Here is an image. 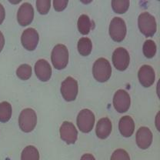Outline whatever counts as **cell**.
Instances as JSON below:
<instances>
[{
  "instance_id": "22",
  "label": "cell",
  "mask_w": 160,
  "mask_h": 160,
  "mask_svg": "<svg viewBox=\"0 0 160 160\" xmlns=\"http://www.w3.org/2000/svg\"><path fill=\"white\" fill-rule=\"evenodd\" d=\"M142 52L144 56L148 59H152L154 57L156 53V45L155 42L151 39L146 40L143 44Z\"/></svg>"
},
{
  "instance_id": "30",
  "label": "cell",
  "mask_w": 160,
  "mask_h": 160,
  "mask_svg": "<svg viewBox=\"0 0 160 160\" xmlns=\"http://www.w3.org/2000/svg\"><path fill=\"white\" fill-rule=\"evenodd\" d=\"M80 160H96L94 156H92V154H84L81 157V159Z\"/></svg>"
},
{
  "instance_id": "21",
  "label": "cell",
  "mask_w": 160,
  "mask_h": 160,
  "mask_svg": "<svg viewBox=\"0 0 160 160\" xmlns=\"http://www.w3.org/2000/svg\"><path fill=\"white\" fill-rule=\"evenodd\" d=\"M21 160H39V152L33 146H28L22 152Z\"/></svg>"
},
{
  "instance_id": "29",
  "label": "cell",
  "mask_w": 160,
  "mask_h": 160,
  "mask_svg": "<svg viewBox=\"0 0 160 160\" xmlns=\"http://www.w3.org/2000/svg\"><path fill=\"white\" fill-rule=\"evenodd\" d=\"M4 46H5V38H4V36H3L2 32L0 31V52H1Z\"/></svg>"
},
{
  "instance_id": "4",
  "label": "cell",
  "mask_w": 160,
  "mask_h": 160,
  "mask_svg": "<svg viewBox=\"0 0 160 160\" xmlns=\"http://www.w3.org/2000/svg\"><path fill=\"white\" fill-rule=\"evenodd\" d=\"M37 124V116L32 109L27 108L21 112L19 117L20 129L24 132H30L35 129Z\"/></svg>"
},
{
  "instance_id": "13",
  "label": "cell",
  "mask_w": 160,
  "mask_h": 160,
  "mask_svg": "<svg viewBox=\"0 0 160 160\" xmlns=\"http://www.w3.org/2000/svg\"><path fill=\"white\" fill-rule=\"evenodd\" d=\"M138 77H139L140 84L144 87L148 88L154 84L156 74L152 66L149 65H144L139 69Z\"/></svg>"
},
{
  "instance_id": "2",
  "label": "cell",
  "mask_w": 160,
  "mask_h": 160,
  "mask_svg": "<svg viewBox=\"0 0 160 160\" xmlns=\"http://www.w3.org/2000/svg\"><path fill=\"white\" fill-rule=\"evenodd\" d=\"M51 60L55 69H65L69 62V51L65 45L58 44L53 48L51 54Z\"/></svg>"
},
{
  "instance_id": "6",
  "label": "cell",
  "mask_w": 160,
  "mask_h": 160,
  "mask_svg": "<svg viewBox=\"0 0 160 160\" xmlns=\"http://www.w3.org/2000/svg\"><path fill=\"white\" fill-rule=\"evenodd\" d=\"M77 126L80 131L88 133L92 130L95 124V115L91 110H81L77 116Z\"/></svg>"
},
{
  "instance_id": "7",
  "label": "cell",
  "mask_w": 160,
  "mask_h": 160,
  "mask_svg": "<svg viewBox=\"0 0 160 160\" xmlns=\"http://www.w3.org/2000/svg\"><path fill=\"white\" fill-rule=\"evenodd\" d=\"M109 35L115 42L123 41L126 35V25L124 20L119 17L113 18L109 25Z\"/></svg>"
},
{
  "instance_id": "26",
  "label": "cell",
  "mask_w": 160,
  "mask_h": 160,
  "mask_svg": "<svg viewBox=\"0 0 160 160\" xmlns=\"http://www.w3.org/2000/svg\"><path fill=\"white\" fill-rule=\"evenodd\" d=\"M110 160H130V157L126 150L119 149L112 153Z\"/></svg>"
},
{
  "instance_id": "9",
  "label": "cell",
  "mask_w": 160,
  "mask_h": 160,
  "mask_svg": "<svg viewBox=\"0 0 160 160\" xmlns=\"http://www.w3.org/2000/svg\"><path fill=\"white\" fill-rule=\"evenodd\" d=\"M39 33L33 28L26 29L21 36L22 45L28 51H33L37 47L39 43Z\"/></svg>"
},
{
  "instance_id": "10",
  "label": "cell",
  "mask_w": 160,
  "mask_h": 160,
  "mask_svg": "<svg viewBox=\"0 0 160 160\" xmlns=\"http://www.w3.org/2000/svg\"><path fill=\"white\" fill-rule=\"evenodd\" d=\"M130 62L129 52L122 47L117 48L112 53V62L116 69L124 71L128 68Z\"/></svg>"
},
{
  "instance_id": "19",
  "label": "cell",
  "mask_w": 160,
  "mask_h": 160,
  "mask_svg": "<svg viewBox=\"0 0 160 160\" xmlns=\"http://www.w3.org/2000/svg\"><path fill=\"white\" fill-rule=\"evenodd\" d=\"M78 51L82 56H87L91 53L92 49V43L91 39L87 37L81 38L78 42Z\"/></svg>"
},
{
  "instance_id": "3",
  "label": "cell",
  "mask_w": 160,
  "mask_h": 160,
  "mask_svg": "<svg viewBox=\"0 0 160 160\" xmlns=\"http://www.w3.org/2000/svg\"><path fill=\"white\" fill-rule=\"evenodd\" d=\"M138 25L140 32L146 37H151L154 36L157 30L156 19L147 12H145L139 15L138 19Z\"/></svg>"
},
{
  "instance_id": "14",
  "label": "cell",
  "mask_w": 160,
  "mask_h": 160,
  "mask_svg": "<svg viewBox=\"0 0 160 160\" xmlns=\"http://www.w3.org/2000/svg\"><path fill=\"white\" fill-rule=\"evenodd\" d=\"M153 136L149 128L140 127L136 132V143L140 149H146L152 142Z\"/></svg>"
},
{
  "instance_id": "8",
  "label": "cell",
  "mask_w": 160,
  "mask_h": 160,
  "mask_svg": "<svg viewBox=\"0 0 160 160\" xmlns=\"http://www.w3.org/2000/svg\"><path fill=\"white\" fill-rule=\"evenodd\" d=\"M131 104V99L129 93L123 89L116 92L113 96V106L115 109L119 113L126 112L129 110Z\"/></svg>"
},
{
  "instance_id": "15",
  "label": "cell",
  "mask_w": 160,
  "mask_h": 160,
  "mask_svg": "<svg viewBox=\"0 0 160 160\" xmlns=\"http://www.w3.org/2000/svg\"><path fill=\"white\" fill-rule=\"evenodd\" d=\"M35 72L40 81H49L52 76V68L46 59H39L35 64Z\"/></svg>"
},
{
  "instance_id": "25",
  "label": "cell",
  "mask_w": 160,
  "mask_h": 160,
  "mask_svg": "<svg viewBox=\"0 0 160 160\" xmlns=\"http://www.w3.org/2000/svg\"><path fill=\"white\" fill-rule=\"evenodd\" d=\"M36 4L38 12L41 15L47 14L49 12L50 7H51V1L50 0H37Z\"/></svg>"
},
{
  "instance_id": "16",
  "label": "cell",
  "mask_w": 160,
  "mask_h": 160,
  "mask_svg": "<svg viewBox=\"0 0 160 160\" xmlns=\"http://www.w3.org/2000/svg\"><path fill=\"white\" fill-rule=\"evenodd\" d=\"M112 129V125L111 120L107 117L102 118L98 121L97 125H96V136L101 139H106L111 134Z\"/></svg>"
},
{
  "instance_id": "24",
  "label": "cell",
  "mask_w": 160,
  "mask_h": 160,
  "mask_svg": "<svg viewBox=\"0 0 160 160\" xmlns=\"http://www.w3.org/2000/svg\"><path fill=\"white\" fill-rule=\"evenodd\" d=\"M16 76L21 80H28L32 76V67L28 64H22L16 69Z\"/></svg>"
},
{
  "instance_id": "18",
  "label": "cell",
  "mask_w": 160,
  "mask_h": 160,
  "mask_svg": "<svg viewBox=\"0 0 160 160\" xmlns=\"http://www.w3.org/2000/svg\"><path fill=\"white\" fill-rule=\"evenodd\" d=\"M77 26L78 29L81 34L87 35L89 34L90 30L92 27V22L87 15L83 14L79 16V19H78Z\"/></svg>"
},
{
  "instance_id": "12",
  "label": "cell",
  "mask_w": 160,
  "mask_h": 160,
  "mask_svg": "<svg viewBox=\"0 0 160 160\" xmlns=\"http://www.w3.org/2000/svg\"><path fill=\"white\" fill-rule=\"evenodd\" d=\"M34 18V9L29 2H25L19 7L17 12V21L22 26L31 24Z\"/></svg>"
},
{
  "instance_id": "5",
  "label": "cell",
  "mask_w": 160,
  "mask_h": 160,
  "mask_svg": "<svg viewBox=\"0 0 160 160\" xmlns=\"http://www.w3.org/2000/svg\"><path fill=\"white\" fill-rule=\"evenodd\" d=\"M60 91L63 99L66 101H74L77 97L78 92H79L77 81L74 78L69 76L62 82Z\"/></svg>"
},
{
  "instance_id": "20",
  "label": "cell",
  "mask_w": 160,
  "mask_h": 160,
  "mask_svg": "<svg viewBox=\"0 0 160 160\" xmlns=\"http://www.w3.org/2000/svg\"><path fill=\"white\" fill-rule=\"evenodd\" d=\"M12 106L8 102H2L0 103V122H7L12 117Z\"/></svg>"
},
{
  "instance_id": "28",
  "label": "cell",
  "mask_w": 160,
  "mask_h": 160,
  "mask_svg": "<svg viewBox=\"0 0 160 160\" xmlns=\"http://www.w3.org/2000/svg\"><path fill=\"white\" fill-rule=\"evenodd\" d=\"M5 17H6V11L2 5L0 3V25L3 22Z\"/></svg>"
},
{
  "instance_id": "27",
  "label": "cell",
  "mask_w": 160,
  "mask_h": 160,
  "mask_svg": "<svg viewBox=\"0 0 160 160\" xmlns=\"http://www.w3.org/2000/svg\"><path fill=\"white\" fill-rule=\"evenodd\" d=\"M68 5L67 0H54L53 1V6L56 11L61 12L66 8Z\"/></svg>"
},
{
  "instance_id": "1",
  "label": "cell",
  "mask_w": 160,
  "mask_h": 160,
  "mask_svg": "<svg viewBox=\"0 0 160 160\" xmlns=\"http://www.w3.org/2000/svg\"><path fill=\"white\" fill-rule=\"evenodd\" d=\"M92 74L95 79L99 82L108 81L112 75V67L109 62L105 58H99L94 62Z\"/></svg>"
},
{
  "instance_id": "11",
  "label": "cell",
  "mask_w": 160,
  "mask_h": 160,
  "mask_svg": "<svg viewBox=\"0 0 160 160\" xmlns=\"http://www.w3.org/2000/svg\"><path fill=\"white\" fill-rule=\"evenodd\" d=\"M60 138L67 144H74L77 140L78 131L76 126L70 122H64L59 129Z\"/></svg>"
},
{
  "instance_id": "23",
  "label": "cell",
  "mask_w": 160,
  "mask_h": 160,
  "mask_svg": "<svg viewBox=\"0 0 160 160\" xmlns=\"http://www.w3.org/2000/svg\"><path fill=\"white\" fill-rule=\"evenodd\" d=\"M112 7L116 13L123 14L129 7V1L128 0H113L112 1Z\"/></svg>"
},
{
  "instance_id": "17",
  "label": "cell",
  "mask_w": 160,
  "mask_h": 160,
  "mask_svg": "<svg viewBox=\"0 0 160 160\" xmlns=\"http://www.w3.org/2000/svg\"><path fill=\"white\" fill-rule=\"evenodd\" d=\"M119 129L120 133L124 137H130L135 131V122L132 118L129 116L122 117L119 122Z\"/></svg>"
}]
</instances>
